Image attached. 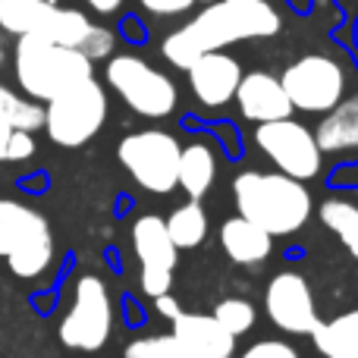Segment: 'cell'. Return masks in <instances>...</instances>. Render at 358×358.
I'll use <instances>...</instances> for the list:
<instances>
[{
	"instance_id": "6da1fadb",
	"label": "cell",
	"mask_w": 358,
	"mask_h": 358,
	"mask_svg": "<svg viewBox=\"0 0 358 358\" xmlns=\"http://www.w3.org/2000/svg\"><path fill=\"white\" fill-rule=\"evenodd\" d=\"M283 25L271 0H214L189 25L170 31L161 54L173 66L189 69L201 54L223 50L248 38H273Z\"/></svg>"
},
{
	"instance_id": "7a4b0ae2",
	"label": "cell",
	"mask_w": 358,
	"mask_h": 358,
	"mask_svg": "<svg viewBox=\"0 0 358 358\" xmlns=\"http://www.w3.org/2000/svg\"><path fill=\"white\" fill-rule=\"evenodd\" d=\"M233 201L239 217L252 220L267 236H289L311 217V195L286 173L245 170L233 179Z\"/></svg>"
},
{
	"instance_id": "3957f363",
	"label": "cell",
	"mask_w": 358,
	"mask_h": 358,
	"mask_svg": "<svg viewBox=\"0 0 358 358\" xmlns=\"http://www.w3.org/2000/svg\"><path fill=\"white\" fill-rule=\"evenodd\" d=\"M94 63L73 48L38 35H22L16 44V79L22 92L35 101H54L57 94L92 79Z\"/></svg>"
},
{
	"instance_id": "277c9868",
	"label": "cell",
	"mask_w": 358,
	"mask_h": 358,
	"mask_svg": "<svg viewBox=\"0 0 358 358\" xmlns=\"http://www.w3.org/2000/svg\"><path fill=\"white\" fill-rule=\"evenodd\" d=\"M0 258H6L16 277H41L54 258L48 220L25 204L0 198Z\"/></svg>"
},
{
	"instance_id": "5b68a950",
	"label": "cell",
	"mask_w": 358,
	"mask_h": 358,
	"mask_svg": "<svg viewBox=\"0 0 358 358\" xmlns=\"http://www.w3.org/2000/svg\"><path fill=\"white\" fill-rule=\"evenodd\" d=\"M107 120V94L98 85V79H85L73 85L69 92L57 94L44 107V129H48L50 142L63 145V148H79L88 138L101 132Z\"/></svg>"
},
{
	"instance_id": "8992f818",
	"label": "cell",
	"mask_w": 358,
	"mask_h": 358,
	"mask_svg": "<svg viewBox=\"0 0 358 358\" xmlns=\"http://www.w3.org/2000/svg\"><path fill=\"white\" fill-rule=\"evenodd\" d=\"M107 85L138 113V117L164 120L176 110V85L170 76L155 69L136 54H117L107 63Z\"/></svg>"
},
{
	"instance_id": "52a82bcc",
	"label": "cell",
	"mask_w": 358,
	"mask_h": 358,
	"mask_svg": "<svg viewBox=\"0 0 358 358\" xmlns=\"http://www.w3.org/2000/svg\"><path fill=\"white\" fill-rule=\"evenodd\" d=\"M280 85H283L292 110L327 113L346 94V73H343V66L334 57L305 54L283 69Z\"/></svg>"
},
{
	"instance_id": "ba28073f",
	"label": "cell",
	"mask_w": 358,
	"mask_h": 358,
	"mask_svg": "<svg viewBox=\"0 0 358 358\" xmlns=\"http://www.w3.org/2000/svg\"><path fill=\"white\" fill-rule=\"evenodd\" d=\"M179 151L182 145L176 142L170 132L161 129H145L132 132L120 142V161L129 170L142 189L155 192V195H167L176 189V167H179Z\"/></svg>"
},
{
	"instance_id": "9c48e42d",
	"label": "cell",
	"mask_w": 358,
	"mask_h": 358,
	"mask_svg": "<svg viewBox=\"0 0 358 358\" xmlns=\"http://www.w3.org/2000/svg\"><path fill=\"white\" fill-rule=\"evenodd\" d=\"M255 145L277 164L280 173L299 179H315L321 173L324 151L317 148V138L308 126L296 123L292 117L273 120V123H258L255 129Z\"/></svg>"
},
{
	"instance_id": "30bf717a",
	"label": "cell",
	"mask_w": 358,
	"mask_h": 358,
	"mask_svg": "<svg viewBox=\"0 0 358 358\" xmlns=\"http://www.w3.org/2000/svg\"><path fill=\"white\" fill-rule=\"evenodd\" d=\"M110 321H113V315H110L107 286L88 273V277H82L76 283L73 308H69V315L60 324L63 346L79 349V352H94L110 336Z\"/></svg>"
},
{
	"instance_id": "8fae6325",
	"label": "cell",
	"mask_w": 358,
	"mask_h": 358,
	"mask_svg": "<svg viewBox=\"0 0 358 358\" xmlns=\"http://www.w3.org/2000/svg\"><path fill=\"white\" fill-rule=\"evenodd\" d=\"M264 308L267 317L286 334H311L321 324L308 280L292 271H283L271 280L264 292Z\"/></svg>"
},
{
	"instance_id": "7c38bea8",
	"label": "cell",
	"mask_w": 358,
	"mask_h": 358,
	"mask_svg": "<svg viewBox=\"0 0 358 358\" xmlns=\"http://www.w3.org/2000/svg\"><path fill=\"white\" fill-rule=\"evenodd\" d=\"M189 85L195 92V98L201 101L204 107H223L233 101L236 88H239L242 79V66L236 57L223 54V50H210V54H201L189 69Z\"/></svg>"
},
{
	"instance_id": "4fadbf2b",
	"label": "cell",
	"mask_w": 358,
	"mask_h": 358,
	"mask_svg": "<svg viewBox=\"0 0 358 358\" xmlns=\"http://www.w3.org/2000/svg\"><path fill=\"white\" fill-rule=\"evenodd\" d=\"M233 101H239L242 117L252 123H273V120L292 117L289 98H286L280 79L271 73H242Z\"/></svg>"
},
{
	"instance_id": "5bb4252c",
	"label": "cell",
	"mask_w": 358,
	"mask_h": 358,
	"mask_svg": "<svg viewBox=\"0 0 358 358\" xmlns=\"http://www.w3.org/2000/svg\"><path fill=\"white\" fill-rule=\"evenodd\" d=\"M170 336L189 358H227L236 346V336H229L214 315H179Z\"/></svg>"
},
{
	"instance_id": "9a60e30c",
	"label": "cell",
	"mask_w": 358,
	"mask_h": 358,
	"mask_svg": "<svg viewBox=\"0 0 358 358\" xmlns=\"http://www.w3.org/2000/svg\"><path fill=\"white\" fill-rule=\"evenodd\" d=\"M132 248H136L138 261H142V271L173 273L179 248L170 239L167 223L157 214H145L136 220V227H132Z\"/></svg>"
},
{
	"instance_id": "2e32d148",
	"label": "cell",
	"mask_w": 358,
	"mask_h": 358,
	"mask_svg": "<svg viewBox=\"0 0 358 358\" xmlns=\"http://www.w3.org/2000/svg\"><path fill=\"white\" fill-rule=\"evenodd\" d=\"M220 245L233 264H261L273 252V236H267L261 227H255L245 217H229L220 227Z\"/></svg>"
},
{
	"instance_id": "e0dca14e",
	"label": "cell",
	"mask_w": 358,
	"mask_h": 358,
	"mask_svg": "<svg viewBox=\"0 0 358 358\" xmlns=\"http://www.w3.org/2000/svg\"><path fill=\"white\" fill-rule=\"evenodd\" d=\"M321 151H355L358 148V94L343 98L315 132Z\"/></svg>"
},
{
	"instance_id": "ac0fdd59",
	"label": "cell",
	"mask_w": 358,
	"mask_h": 358,
	"mask_svg": "<svg viewBox=\"0 0 358 358\" xmlns=\"http://www.w3.org/2000/svg\"><path fill=\"white\" fill-rule=\"evenodd\" d=\"M214 176H217V164H214V151L201 142H192L189 148L179 151V167H176V185L192 198L204 195V192L214 185Z\"/></svg>"
},
{
	"instance_id": "d6986e66",
	"label": "cell",
	"mask_w": 358,
	"mask_h": 358,
	"mask_svg": "<svg viewBox=\"0 0 358 358\" xmlns=\"http://www.w3.org/2000/svg\"><path fill=\"white\" fill-rule=\"evenodd\" d=\"M311 336L324 358H358V308L327 324H317Z\"/></svg>"
},
{
	"instance_id": "ffe728a7",
	"label": "cell",
	"mask_w": 358,
	"mask_h": 358,
	"mask_svg": "<svg viewBox=\"0 0 358 358\" xmlns=\"http://www.w3.org/2000/svg\"><path fill=\"white\" fill-rule=\"evenodd\" d=\"M317 214H321L324 227L334 236H340V242L358 261V204L346 201V198H327Z\"/></svg>"
},
{
	"instance_id": "44dd1931",
	"label": "cell",
	"mask_w": 358,
	"mask_h": 358,
	"mask_svg": "<svg viewBox=\"0 0 358 358\" xmlns=\"http://www.w3.org/2000/svg\"><path fill=\"white\" fill-rule=\"evenodd\" d=\"M164 223H167V233L176 248H195V245H201L204 236H208V214L201 210L198 201H189V204H182V208H176Z\"/></svg>"
},
{
	"instance_id": "7402d4cb",
	"label": "cell",
	"mask_w": 358,
	"mask_h": 358,
	"mask_svg": "<svg viewBox=\"0 0 358 358\" xmlns=\"http://www.w3.org/2000/svg\"><path fill=\"white\" fill-rule=\"evenodd\" d=\"M50 0H0V29L10 35H35Z\"/></svg>"
},
{
	"instance_id": "603a6c76",
	"label": "cell",
	"mask_w": 358,
	"mask_h": 358,
	"mask_svg": "<svg viewBox=\"0 0 358 358\" xmlns=\"http://www.w3.org/2000/svg\"><path fill=\"white\" fill-rule=\"evenodd\" d=\"M0 120L10 129L19 132H35L44 126V107L38 101L19 98L16 92H10L6 85H0Z\"/></svg>"
},
{
	"instance_id": "cb8c5ba5",
	"label": "cell",
	"mask_w": 358,
	"mask_h": 358,
	"mask_svg": "<svg viewBox=\"0 0 358 358\" xmlns=\"http://www.w3.org/2000/svg\"><path fill=\"white\" fill-rule=\"evenodd\" d=\"M214 321L229 336H242L255 327V305L245 302V299H223L214 308Z\"/></svg>"
},
{
	"instance_id": "d4e9b609",
	"label": "cell",
	"mask_w": 358,
	"mask_h": 358,
	"mask_svg": "<svg viewBox=\"0 0 358 358\" xmlns=\"http://www.w3.org/2000/svg\"><path fill=\"white\" fill-rule=\"evenodd\" d=\"M126 358H189L176 346L173 336H148V340H136L126 349Z\"/></svg>"
},
{
	"instance_id": "484cf974",
	"label": "cell",
	"mask_w": 358,
	"mask_h": 358,
	"mask_svg": "<svg viewBox=\"0 0 358 358\" xmlns=\"http://www.w3.org/2000/svg\"><path fill=\"white\" fill-rule=\"evenodd\" d=\"M242 358H299V352L289 346V343L264 340V343H255L252 349H245V355Z\"/></svg>"
},
{
	"instance_id": "4316f807",
	"label": "cell",
	"mask_w": 358,
	"mask_h": 358,
	"mask_svg": "<svg viewBox=\"0 0 358 358\" xmlns=\"http://www.w3.org/2000/svg\"><path fill=\"white\" fill-rule=\"evenodd\" d=\"M170 283H173V273L142 271V289H145V296H151V299L164 296V292H170Z\"/></svg>"
},
{
	"instance_id": "83f0119b",
	"label": "cell",
	"mask_w": 358,
	"mask_h": 358,
	"mask_svg": "<svg viewBox=\"0 0 358 358\" xmlns=\"http://www.w3.org/2000/svg\"><path fill=\"white\" fill-rule=\"evenodd\" d=\"M35 155V138H31V132H13L10 138V151H6V161H29V157Z\"/></svg>"
},
{
	"instance_id": "f1b7e54d",
	"label": "cell",
	"mask_w": 358,
	"mask_h": 358,
	"mask_svg": "<svg viewBox=\"0 0 358 358\" xmlns=\"http://www.w3.org/2000/svg\"><path fill=\"white\" fill-rule=\"evenodd\" d=\"M138 3L148 13H155V16H176V13L189 10L195 0H138Z\"/></svg>"
},
{
	"instance_id": "f546056e",
	"label": "cell",
	"mask_w": 358,
	"mask_h": 358,
	"mask_svg": "<svg viewBox=\"0 0 358 358\" xmlns=\"http://www.w3.org/2000/svg\"><path fill=\"white\" fill-rule=\"evenodd\" d=\"M155 305H157V311H161V317H170V321L182 315V308H179V302H176L173 296H170V292H164V296H157V299H155Z\"/></svg>"
},
{
	"instance_id": "4dcf8cb0",
	"label": "cell",
	"mask_w": 358,
	"mask_h": 358,
	"mask_svg": "<svg viewBox=\"0 0 358 358\" xmlns=\"http://www.w3.org/2000/svg\"><path fill=\"white\" fill-rule=\"evenodd\" d=\"M94 13H117L123 6V0H85Z\"/></svg>"
},
{
	"instance_id": "1f68e13d",
	"label": "cell",
	"mask_w": 358,
	"mask_h": 358,
	"mask_svg": "<svg viewBox=\"0 0 358 358\" xmlns=\"http://www.w3.org/2000/svg\"><path fill=\"white\" fill-rule=\"evenodd\" d=\"M13 132L16 129H10V126L0 120V161H6V151H10V138H13Z\"/></svg>"
},
{
	"instance_id": "d6a6232c",
	"label": "cell",
	"mask_w": 358,
	"mask_h": 358,
	"mask_svg": "<svg viewBox=\"0 0 358 358\" xmlns=\"http://www.w3.org/2000/svg\"><path fill=\"white\" fill-rule=\"evenodd\" d=\"M0 63H3V48H0Z\"/></svg>"
},
{
	"instance_id": "836d02e7",
	"label": "cell",
	"mask_w": 358,
	"mask_h": 358,
	"mask_svg": "<svg viewBox=\"0 0 358 358\" xmlns=\"http://www.w3.org/2000/svg\"><path fill=\"white\" fill-rule=\"evenodd\" d=\"M201 3H214V0H201Z\"/></svg>"
},
{
	"instance_id": "e575fe53",
	"label": "cell",
	"mask_w": 358,
	"mask_h": 358,
	"mask_svg": "<svg viewBox=\"0 0 358 358\" xmlns=\"http://www.w3.org/2000/svg\"><path fill=\"white\" fill-rule=\"evenodd\" d=\"M227 358H233V355H227Z\"/></svg>"
}]
</instances>
